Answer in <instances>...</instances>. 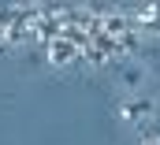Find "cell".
Masks as SVG:
<instances>
[{
  "label": "cell",
  "mask_w": 160,
  "mask_h": 145,
  "mask_svg": "<svg viewBox=\"0 0 160 145\" xmlns=\"http://www.w3.org/2000/svg\"><path fill=\"white\" fill-rule=\"evenodd\" d=\"M0 41H4V34H0Z\"/></svg>",
  "instance_id": "cell-2"
},
{
  "label": "cell",
  "mask_w": 160,
  "mask_h": 145,
  "mask_svg": "<svg viewBox=\"0 0 160 145\" xmlns=\"http://www.w3.org/2000/svg\"><path fill=\"white\" fill-rule=\"evenodd\" d=\"M48 56H52V63H71V60L78 56V41H71V37H52V41H48Z\"/></svg>",
  "instance_id": "cell-1"
}]
</instances>
